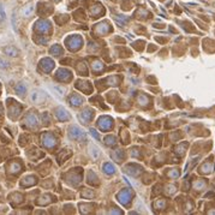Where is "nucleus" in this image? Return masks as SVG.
<instances>
[{"mask_svg": "<svg viewBox=\"0 0 215 215\" xmlns=\"http://www.w3.org/2000/svg\"><path fill=\"white\" fill-rule=\"evenodd\" d=\"M6 68H9V63L3 59H0V69H6Z\"/></svg>", "mask_w": 215, "mask_h": 215, "instance_id": "18", "label": "nucleus"}, {"mask_svg": "<svg viewBox=\"0 0 215 215\" xmlns=\"http://www.w3.org/2000/svg\"><path fill=\"white\" fill-rule=\"evenodd\" d=\"M26 123H29L30 126H36V123H37V119L34 114H29L26 117Z\"/></svg>", "mask_w": 215, "mask_h": 215, "instance_id": "12", "label": "nucleus"}, {"mask_svg": "<svg viewBox=\"0 0 215 215\" xmlns=\"http://www.w3.org/2000/svg\"><path fill=\"white\" fill-rule=\"evenodd\" d=\"M103 170H105L106 173H109V174H113L115 172V168H114V166L112 164H106L103 166Z\"/></svg>", "mask_w": 215, "mask_h": 215, "instance_id": "13", "label": "nucleus"}, {"mask_svg": "<svg viewBox=\"0 0 215 215\" xmlns=\"http://www.w3.org/2000/svg\"><path fill=\"white\" fill-rule=\"evenodd\" d=\"M33 10H34V4L33 3H28L25 4L23 7H22V16L23 17H29L30 15L33 13Z\"/></svg>", "mask_w": 215, "mask_h": 215, "instance_id": "3", "label": "nucleus"}, {"mask_svg": "<svg viewBox=\"0 0 215 215\" xmlns=\"http://www.w3.org/2000/svg\"><path fill=\"white\" fill-rule=\"evenodd\" d=\"M68 43L70 45L69 48H72V49H76L77 47H79V45L82 43V40H79L78 37H71L68 40Z\"/></svg>", "mask_w": 215, "mask_h": 215, "instance_id": "6", "label": "nucleus"}, {"mask_svg": "<svg viewBox=\"0 0 215 215\" xmlns=\"http://www.w3.org/2000/svg\"><path fill=\"white\" fill-rule=\"evenodd\" d=\"M99 125H100L102 129L109 128V126H111V119H108V118H101V119L99 120Z\"/></svg>", "mask_w": 215, "mask_h": 215, "instance_id": "11", "label": "nucleus"}, {"mask_svg": "<svg viewBox=\"0 0 215 215\" xmlns=\"http://www.w3.org/2000/svg\"><path fill=\"white\" fill-rule=\"evenodd\" d=\"M43 144H45L46 147H53V145H55V139H54V137H53L52 135H49V134H46V135L43 136Z\"/></svg>", "mask_w": 215, "mask_h": 215, "instance_id": "4", "label": "nucleus"}, {"mask_svg": "<svg viewBox=\"0 0 215 215\" xmlns=\"http://www.w3.org/2000/svg\"><path fill=\"white\" fill-rule=\"evenodd\" d=\"M70 101H72V103H73L75 106H78V105L82 103V99H76L75 96H73L72 99H70Z\"/></svg>", "mask_w": 215, "mask_h": 215, "instance_id": "17", "label": "nucleus"}, {"mask_svg": "<svg viewBox=\"0 0 215 215\" xmlns=\"http://www.w3.org/2000/svg\"><path fill=\"white\" fill-rule=\"evenodd\" d=\"M4 53H5L6 55H10V57H17L19 52H18V49H17L16 47H13V46H7V47L4 48Z\"/></svg>", "mask_w": 215, "mask_h": 215, "instance_id": "5", "label": "nucleus"}, {"mask_svg": "<svg viewBox=\"0 0 215 215\" xmlns=\"http://www.w3.org/2000/svg\"><path fill=\"white\" fill-rule=\"evenodd\" d=\"M90 132H91V135H93V136H94V137H95V138H98V139H100V136H99V135H98V134H96V131H95V130H94V129H91V130H90Z\"/></svg>", "mask_w": 215, "mask_h": 215, "instance_id": "19", "label": "nucleus"}, {"mask_svg": "<svg viewBox=\"0 0 215 215\" xmlns=\"http://www.w3.org/2000/svg\"><path fill=\"white\" fill-rule=\"evenodd\" d=\"M55 113H57V117H58L60 120H66V119H69V114L66 113V111H65L64 108H61V107L57 108Z\"/></svg>", "mask_w": 215, "mask_h": 215, "instance_id": "7", "label": "nucleus"}, {"mask_svg": "<svg viewBox=\"0 0 215 215\" xmlns=\"http://www.w3.org/2000/svg\"><path fill=\"white\" fill-rule=\"evenodd\" d=\"M89 150H90V155L93 156L94 159H98V158L100 156V149H99L96 145L91 144V145H90V148H89Z\"/></svg>", "mask_w": 215, "mask_h": 215, "instance_id": "10", "label": "nucleus"}, {"mask_svg": "<svg viewBox=\"0 0 215 215\" xmlns=\"http://www.w3.org/2000/svg\"><path fill=\"white\" fill-rule=\"evenodd\" d=\"M30 99H32V101L35 105H41V103H43L46 101L47 96H46V94L43 93L42 90H37L36 89V90L32 91V94H30Z\"/></svg>", "mask_w": 215, "mask_h": 215, "instance_id": "1", "label": "nucleus"}, {"mask_svg": "<svg viewBox=\"0 0 215 215\" xmlns=\"http://www.w3.org/2000/svg\"><path fill=\"white\" fill-rule=\"evenodd\" d=\"M36 28H37V30H40V32L45 33V32H48L49 30V24L47 22H45V21H41V22H39L36 24Z\"/></svg>", "mask_w": 215, "mask_h": 215, "instance_id": "9", "label": "nucleus"}, {"mask_svg": "<svg viewBox=\"0 0 215 215\" xmlns=\"http://www.w3.org/2000/svg\"><path fill=\"white\" fill-rule=\"evenodd\" d=\"M24 93H25V87L23 84H19L17 87V94L18 95H24Z\"/></svg>", "mask_w": 215, "mask_h": 215, "instance_id": "16", "label": "nucleus"}, {"mask_svg": "<svg viewBox=\"0 0 215 215\" xmlns=\"http://www.w3.org/2000/svg\"><path fill=\"white\" fill-rule=\"evenodd\" d=\"M53 66H54L53 61H51L49 59H45V60H42V61H41V68H42L45 71H49V70H52V69H53Z\"/></svg>", "mask_w": 215, "mask_h": 215, "instance_id": "8", "label": "nucleus"}, {"mask_svg": "<svg viewBox=\"0 0 215 215\" xmlns=\"http://www.w3.org/2000/svg\"><path fill=\"white\" fill-rule=\"evenodd\" d=\"M91 113H93L91 111H89V109H85V111L82 113V115H81V117H82V118H84L85 120H89V119L91 118Z\"/></svg>", "mask_w": 215, "mask_h": 215, "instance_id": "15", "label": "nucleus"}, {"mask_svg": "<svg viewBox=\"0 0 215 215\" xmlns=\"http://www.w3.org/2000/svg\"><path fill=\"white\" fill-rule=\"evenodd\" d=\"M69 135H70V137L72 139H81V138L84 139L85 138V132L83 130H81L79 128H77V126H71Z\"/></svg>", "mask_w": 215, "mask_h": 215, "instance_id": "2", "label": "nucleus"}, {"mask_svg": "<svg viewBox=\"0 0 215 215\" xmlns=\"http://www.w3.org/2000/svg\"><path fill=\"white\" fill-rule=\"evenodd\" d=\"M68 77H69V72L66 70H60L58 72V78L59 79H66Z\"/></svg>", "mask_w": 215, "mask_h": 215, "instance_id": "14", "label": "nucleus"}]
</instances>
